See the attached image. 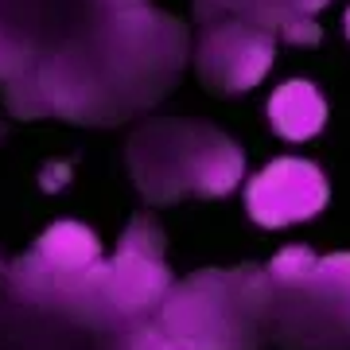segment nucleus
<instances>
[{"instance_id": "f257e3e1", "label": "nucleus", "mask_w": 350, "mask_h": 350, "mask_svg": "<svg viewBox=\"0 0 350 350\" xmlns=\"http://www.w3.org/2000/svg\"><path fill=\"white\" fill-rule=\"evenodd\" d=\"M269 284L257 269L199 273L160 304V331L183 350H261Z\"/></svg>"}, {"instance_id": "f03ea898", "label": "nucleus", "mask_w": 350, "mask_h": 350, "mask_svg": "<svg viewBox=\"0 0 350 350\" xmlns=\"http://www.w3.org/2000/svg\"><path fill=\"white\" fill-rule=\"evenodd\" d=\"M241 152L234 140L206 125L167 121V125L144 129V137L133 144V172L144 195L156 202H172L187 191L199 195H226L241 179Z\"/></svg>"}, {"instance_id": "7ed1b4c3", "label": "nucleus", "mask_w": 350, "mask_h": 350, "mask_svg": "<svg viewBox=\"0 0 350 350\" xmlns=\"http://www.w3.org/2000/svg\"><path fill=\"white\" fill-rule=\"evenodd\" d=\"M101 296L121 315H144L172 296V273L163 265V238L148 218L129 222L117 257L105 265Z\"/></svg>"}, {"instance_id": "20e7f679", "label": "nucleus", "mask_w": 350, "mask_h": 350, "mask_svg": "<svg viewBox=\"0 0 350 350\" xmlns=\"http://www.w3.org/2000/svg\"><path fill=\"white\" fill-rule=\"evenodd\" d=\"M327 199H331V187L323 172L308 160H288V156L261 167L245 187V211L265 230L308 222L327 206Z\"/></svg>"}, {"instance_id": "39448f33", "label": "nucleus", "mask_w": 350, "mask_h": 350, "mask_svg": "<svg viewBox=\"0 0 350 350\" xmlns=\"http://www.w3.org/2000/svg\"><path fill=\"white\" fill-rule=\"evenodd\" d=\"M273 66V39L245 24H222L202 39L199 75L218 94H241L257 86Z\"/></svg>"}, {"instance_id": "423d86ee", "label": "nucleus", "mask_w": 350, "mask_h": 350, "mask_svg": "<svg viewBox=\"0 0 350 350\" xmlns=\"http://www.w3.org/2000/svg\"><path fill=\"white\" fill-rule=\"evenodd\" d=\"M31 257L39 261V269H47L59 280H82L94 265H101V241L82 222H55L36 241Z\"/></svg>"}, {"instance_id": "0eeeda50", "label": "nucleus", "mask_w": 350, "mask_h": 350, "mask_svg": "<svg viewBox=\"0 0 350 350\" xmlns=\"http://www.w3.org/2000/svg\"><path fill=\"white\" fill-rule=\"evenodd\" d=\"M269 121H273L276 137L312 140L327 125V101L312 82H284L269 98Z\"/></svg>"}, {"instance_id": "6e6552de", "label": "nucleus", "mask_w": 350, "mask_h": 350, "mask_svg": "<svg viewBox=\"0 0 350 350\" xmlns=\"http://www.w3.org/2000/svg\"><path fill=\"white\" fill-rule=\"evenodd\" d=\"M129 350H183V347L172 342L160 327H137L133 338H129Z\"/></svg>"}, {"instance_id": "1a4fd4ad", "label": "nucleus", "mask_w": 350, "mask_h": 350, "mask_svg": "<svg viewBox=\"0 0 350 350\" xmlns=\"http://www.w3.org/2000/svg\"><path fill=\"white\" fill-rule=\"evenodd\" d=\"M347 39H350V8H347Z\"/></svg>"}]
</instances>
